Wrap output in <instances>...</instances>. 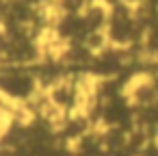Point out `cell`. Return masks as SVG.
Listing matches in <instances>:
<instances>
[{"instance_id": "obj_1", "label": "cell", "mask_w": 158, "mask_h": 156, "mask_svg": "<svg viewBox=\"0 0 158 156\" xmlns=\"http://www.w3.org/2000/svg\"><path fill=\"white\" fill-rule=\"evenodd\" d=\"M123 95L128 104L134 111H139V108L154 106L158 102V87L152 76H130L123 85Z\"/></svg>"}, {"instance_id": "obj_2", "label": "cell", "mask_w": 158, "mask_h": 156, "mask_svg": "<svg viewBox=\"0 0 158 156\" xmlns=\"http://www.w3.org/2000/svg\"><path fill=\"white\" fill-rule=\"evenodd\" d=\"M82 22L87 26V31H106L108 22H110V9L102 2H93L87 5L82 11Z\"/></svg>"}, {"instance_id": "obj_3", "label": "cell", "mask_w": 158, "mask_h": 156, "mask_svg": "<svg viewBox=\"0 0 158 156\" xmlns=\"http://www.w3.org/2000/svg\"><path fill=\"white\" fill-rule=\"evenodd\" d=\"M80 44H82L93 57H100V54H104V52L110 48V41H108L106 31H87V35L82 37Z\"/></svg>"}, {"instance_id": "obj_4", "label": "cell", "mask_w": 158, "mask_h": 156, "mask_svg": "<svg viewBox=\"0 0 158 156\" xmlns=\"http://www.w3.org/2000/svg\"><path fill=\"white\" fill-rule=\"evenodd\" d=\"M5 26H7V18L0 13V33H5Z\"/></svg>"}]
</instances>
